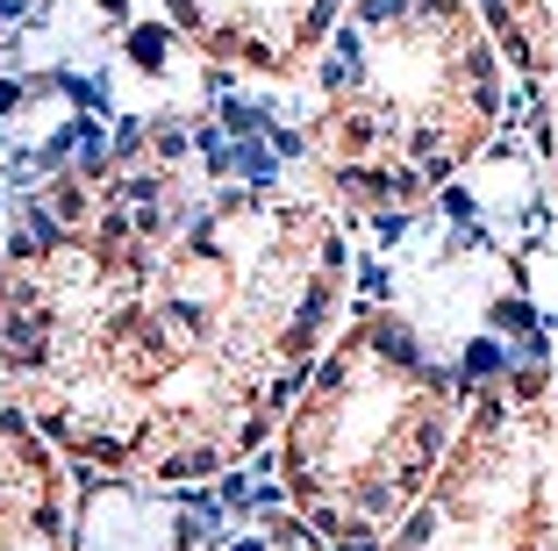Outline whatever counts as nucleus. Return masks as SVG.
Listing matches in <instances>:
<instances>
[{
  "mask_svg": "<svg viewBox=\"0 0 558 551\" xmlns=\"http://www.w3.org/2000/svg\"><path fill=\"white\" fill-rule=\"evenodd\" d=\"M344 279V223L323 201H186L150 172L0 259V380L58 458L208 480L279 430Z\"/></svg>",
  "mask_w": 558,
  "mask_h": 551,
  "instance_id": "obj_1",
  "label": "nucleus"
},
{
  "mask_svg": "<svg viewBox=\"0 0 558 551\" xmlns=\"http://www.w3.org/2000/svg\"><path fill=\"white\" fill-rule=\"evenodd\" d=\"M315 165L351 208H415L501 122V58L473 0H344Z\"/></svg>",
  "mask_w": 558,
  "mask_h": 551,
  "instance_id": "obj_2",
  "label": "nucleus"
},
{
  "mask_svg": "<svg viewBox=\"0 0 558 551\" xmlns=\"http://www.w3.org/2000/svg\"><path fill=\"white\" fill-rule=\"evenodd\" d=\"M459 394L395 315L329 330L279 416V480L329 551H373L451 444Z\"/></svg>",
  "mask_w": 558,
  "mask_h": 551,
  "instance_id": "obj_3",
  "label": "nucleus"
},
{
  "mask_svg": "<svg viewBox=\"0 0 558 551\" xmlns=\"http://www.w3.org/2000/svg\"><path fill=\"white\" fill-rule=\"evenodd\" d=\"M379 551H551V373L523 366L459 408L409 516Z\"/></svg>",
  "mask_w": 558,
  "mask_h": 551,
  "instance_id": "obj_4",
  "label": "nucleus"
},
{
  "mask_svg": "<svg viewBox=\"0 0 558 551\" xmlns=\"http://www.w3.org/2000/svg\"><path fill=\"white\" fill-rule=\"evenodd\" d=\"M165 15L208 65H236L258 80H294L329 44L344 0H165Z\"/></svg>",
  "mask_w": 558,
  "mask_h": 551,
  "instance_id": "obj_5",
  "label": "nucleus"
},
{
  "mask_svg": "<svg viewBox=\"0 0 558 551\" xmlns=\"http://www.w3.org/2000/svg\"><path fill=\"white\" fill-rule=\"evenodd\" d=\"M0 551H65V466L0 380Z\"/></svg>",
  "mask_w": 558,
  "mask_h": 551,
  "instance_id": "obj_6",
  "label": "nucleus"
},
{
  "mask_svg": "<svg viewBox=\"0 0 558 551\" xmlns=\"http://www.w3.org/2000/svg\"><path fill=\"white\" fill-rule=\"evenodd\" d=\"M487 44H501L509 65H523L537 86H551V65H558V44H551V0H480L473 8Z\"/></svg>",
  "mask_w": 558,
  "mask_h": 551,
  "instance_id": "obj_7",
  "label": "nucleus"
}]
</instances>
